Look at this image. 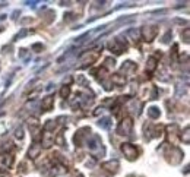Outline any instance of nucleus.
<instances>
[{"label": "nucleus", "mask_w": 190, "mask_h": 177, "mask_svg": "<svg viewBox=\"0 0 190 177\" xmlns=\"http://www.w3.org/2000/svg\"><path fill=\"white\" fill-rule=\"evenodd\" d=\"M167 157H168V161H170L171 164H178V163L183 160V152H181L178 148L173 146V148L170 149V152L167 154Z\"/></svg>", "instance_id": "6"}, {"label": "nucleus", "mask_w": 190, "mask_h": 177, "mask_svg": "<svg viewBox=\"0 0 190 177\" xmlns=\"http://www.w3.org/2000/svg\"><path fill=\"white\" fill-rule=\"evenodd\" d=\"M111 81H113V83L117 85V86H123V85L126 83V78H124V75H122V73H116V75H113Z\"/></svg>", "instance_id": "9"}, {"label": "nucleus", "mask_w": 190, "mask_h": 177, "mask_svg": "<svg viewBox=\"0 0 190 177\" xmlns=\"http://www.w3.org/2000/svg\"><path fill=\"white\" fill-rule=\"evenodd\" d=\"M40 149H41V148H40L38 145H35V148L29 151V157H31V158H35V157L38 155V152H40Z\"/></svg>", "instance_id": "16"}, {"label": "nucleus", "mask_w": 190, "mask_h": 177, "mask_svg": "<svg viewBox=\"0 0 190 177\" xmlns=\"http://www.w3.org/2000/svg\"><path fill=\"white\" fill-rule=\"evenodd\" d=\"M108 49L111 51H114L116 54H122L126 49H127V42L123 41L122 38H114L110 44H108Z\"/></svg>", "instance_id": "1"}, {"label": "nucleus", "mask_w": 190, "mask_h": 177, "mask_svg": "<svg viewBox=\"0 0 190 177\" xmlns=\"http://www.w3.org/2000/svg\"><path fill=\"white\" fill-rule=\"evenodd\" d=\"M69 94H70V88H69V86H63L62 91H60V95H62L63 98H67Z\"/></svg>", "instance_id": "14"}, {"label": "nucleus", "mask_w": 190, "mask_h": 177, "mask_svg": "<svg viewBox=\"0 0 190 177\" xmlns=\"http://www.w3.org/2000/svg\"><path fill=\"white\" fill-rule=\"evenodd\" d=\"M15 136H16L18 139H22V138H23V130H22L21 127H19L18 130H16V135H15Z\"/></svg>", "instance_id": "21"}, {"label": "nucleus", "mask_w": 190, "mask_h": 177, "mask_svg": "<svg viewBox=\"0 0 190 177\" xmlns=\"http://www.w3.org/2000/svg\"><path fill=\"white\" fill-rule=\"evenodd\" d=\"M12 164H13V157L10 154H2L0 155V168H3V170L10 168Z\"/></svg>", "instance_id": "7"}, {"label": "nucleus", "mask_w": 190, "mask_h": 177, "mask_svg": "<svg viewBox=\"0 0 190 177\" xmlns=\"http://www.w3.org/2000/svg\"><path fill=\"white\" fill-rule=\"evenodd\" d=\"M181 38H184V42H189V40H190V29L189 28L184 29V34H181Z\"/></svg>", "instance_id": "18"}, {"label": "nucleus", "mask_w": 190, "mask_h": 177, "mask_svg": "<svg viewBox=\"0 0 190 177\" xmlns=\"http://www.w3.org/2000/svg\"><path fill=\"white\" fill-rule=\"evenodd\" d=\"M103 168H105V170H108V171H117V168H118V161L117 160H114V161H107V163H104L103 164Z\"/></svg>", "instance_id": "10"}, {"label": "nucleus", "mask_w": 190, "mask_h": 177, "mask_svg": "<svg viewBox=\"0 0 190 177\" xmlns=\"http://www.w3.org/2000/svg\"><path fill=\"white\" fill-rule=\"evenodd\" d=\"M157 69V59L155 57H149L148 59V64H146V70L148 72H154Z\"/></svg>", "instance_id": "11"}, {"label": "nucleus", "mask_w": 190, "mask_h": 177, "mask_svg": "<svg viewBox=\"0 0 190 177\" xmlns=\"http://www.w3.org/2000/svg\"><path fill=\"white\" fill-rule=\"evenodd\" d=\"M122 152L124 154V155L127 157V160H130V161H133V160H136L137 158V149H136V146H133L132 144H122Z\"/></svg>", "instance_id": "5"}, {"label": "nucleus", "mask_w": 190, "mask_h": 177, "mask_svg": "<svg viewBox=\"0 0 190 177\" xmlns=\"http://www.w3.org/2000/svg\"><path fill=\"white\" fill-rule=\"evenodd\" d=\"M181 139L184 141V144H190V139H189V127L184 129V133L181 135Z\"/></svg>", "instance_id": "17"}, {"label": "nucleus", "mask_w": 190, "mask_h": 177, "mask_svg": "<svg viewBox=\"0 0 190 177\" xmlns=\"http://www.w3.org/2000/svg\"><path fill=\"white\" fill-rule=\"evenodd\" d=\"M127 35H129V37H132V38L136 41V40H137V37H139V31H136L135 28H132V29H129V31H127Z\"/></svg>", "instance_id": "13"}, {"label": "nucleus", "mask_w": 190, "mask_h": 177, "mask_svg": "<svg viewBox=\"0 0 190 177\" xmlns=\"http://www.w3.org/2000/svg\"><path fill=\"white\" fill-rule=\"evenodd\" d=\"M140 35L144 37V40L146 42H151L155 40V37L158 35V27L155 25H151V27H144L140 31Z\"/></svg>", "instance_id": "2"}, {"label": "nucleus", "mask_w": 190, "mask_h": 177, "mask_svg": "<svg viewBox=\"0 0 190 177\" xmlns=\"http://www.w3.org/2000/svg\"><path fill=\"white\" fill-rule=\"evenodd\" d=\"M133 129V120L130 117H126L120 122V124H118L117 127V133L118 135H130V132Z\"/></svg>", "instance_id": "3"}, {"label": "nucleus", "mask_w": 190, "mask_h": 177, "mask_svg": "<svg viewBox=\"0 0 190 177\" xmlns=\"http://www.w3.org/2000/svg\"><path fill=\"white\" fill-rule=\"evenodd\" d=\"M53 105H54V98H53L51 95L45 97V98L42 100V103H41V107H42L44 111H50V110L53 108Z\"/></svg>", "instance_id": "8"}, {"label": "nucleus", "mask_w": 190, "mask_h": 177, "mask_svg": "<svg viewBox=\"0 0 190 177\" xmlns=\"http://www.w3.org/2000/svg\"><path fill=\"white\" fill-rule=\"evenodd\" d=\"M32 49H34V50H41V49H42V46H41V44H34Z\"/></svg>", "instance_id": "23"}, {"label": "nucleus", "mask_w": 190, "mask_h": 177, "mask_svg": "<svg viewBox=\"0 0 190 177\" xmlns=\"http://www.w3.org/2000/svg\"><path fill=\"white\" fill-rule=\"evenodd\" d=\"M159 110L157 108V107H151V108H148V116L151 117V119H158L159 117Z\"/></svg>", "instance_id": "12"}, {"label": "nucleus", "mask_w": 190, "mask_h": 177, "mask_svg": "<svg viewBox=\"0 0 190 177\" xmlns=\"http://www.w3.org/2000/svg\"><path fill=\"white\" fill-rule=\"evenodd\" d=\"M100 126H103V127H110V119H103V120H100V123H98Z\"/></svg>", "instance_id": "19"}, {"label": "nucleus", "mask_w": 190, "mask_h": 177, "mask_svg": "<svg viewBox=\"0 0 190 177\" xmlns=\"http://www.w3.org/2000/svg\"><path fill=\"white\" fill-rule=\"evenodd\" d=\"M171 37H173V34H171V31H168L167 34H165V35H164V38H162V42H168Z\"/></svg>", "instance_id": "20"}, {"label": "nucleus", "mask_w": 190, "mask_h": 177, "mask_svg": "<svg viewBox=\"0 0 190 177\" xmlns=\"http://www.w3.org/2000/svg\"><path fill=\"white\" fill-rule=\"evenodd\" d=\"M98 56H100V50H98V49H97V50H92V51H86V53H83V54L81 56L82 66H88V64L94 63L95 60L98 59Z\"/></svg>", "instance_id": "4"}, {"label": "nucleus", "mask_w": 190, "mask_h": 177, "mask_svg": "<svg viewBox=\"0 0 190 177\" xmlns=\"http://www.w3.org/2000/svg\"><path fill=\"white\" fill-rule=\"evenodd\" d=\"M105 63H107L105 66H114V63H116V62H114V59H107V60H105Z\"/></svg>", "instance_id": "22"}, {"label": "nucleus", "mask_w": 190, "mask_h": 177, "mask_svg": "<svg viewBox=\"0 0 190 177\" xmlns=\"http://www.w3.org/2000/svg\"><path fill=\"white\" fill-rule=\"evenodd\" d=\"M54 127H56V123H54L53 120H49V122L45 123V126H44V129H45V130H49V132H50V130H53Z\"/></svg>", "instance_id": "15"}]
</instances>
